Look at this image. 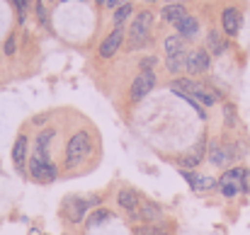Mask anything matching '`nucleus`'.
<instances>
[{
	"mask_svg": "<svg viewBox=\"0 0 250 235\" xmlns=\"http://www.w3.org/2000/svg\"><path fill=\"white\" fill-rule=\"evenodd\" d=\"M37 15H39V20H42V24H46V7H44L42 2H37Z\"/></svg>",
	"mask_w": 250,
	"mask_h": 235,
	"instance_id": "nucleus-27",
	"label": "nucleus"
},
{
	"mask_svg": "<svg viewBox=\"0 0 250 235\" xmlns=\"http://www.w3.org/2000/svg\"><path fill=\"white\" fill-rule=\"evenodd\" d=\"M95 2H97V5H107V0H95Z\"/></svg>",
	"mask_w": 250,
	"mask_h": 235,
	"instance_id": "nucleus-31",
	"label": "nucleus"
},
{
	"mask_svg": "<svg viewBox=\"0 0 250 235\" xmlns=\"http://www.w3.org/2000/svg\"><path fill=\"white\" fill-rule=\"evenodd\" d=\"M56 136V131L54 129H46V131H42L39 136H37V151H46V146L51 143V138Z\"/></svg>",
	"mask_w": 250,
	"mask_h": 235,
	"instance_id": "nucleus-22",
	"label": "nucleus"
},
{
	"mask_svg": "<svg viewBox=\"0 0 250 235\" xmlns=\"http://www.w3.org/2000/svg\"><path fill=\"white\" fill-rule=\"evenodd\" d=\"M175 27H177V34H180L182 39H194V37H197V32H199V22H197L194 17H189V15H187V17H182Z\"/></svg>",
	"mask_w": 250,
	"mask_h": 235,
	"instance_id": "nucleus-13",
	"label": "nucleus"
},
{
	"mask_svg": "<svg viewBox=\"0 0 250 235\" xmlns=\"http://www.w3.org/2000/svg\"><path fill=\"white\" fill-rule=\"evenodd\" d=\"M202 157H204V138H202L192 151H187L185 156L180 157V167H187V170H189V167H197V165L202 162Z\"/></svg>",
	"mask_w": 250,
	"mask_h": 235,
	"instance_id": "nucleus-12",
	"label": "nucleus"
},
{
	"mask_svg": "<svg viewBox=\"0 0 250 235\" xmlns=\"http://www.w3.org/2000/svg\"><path fill=\"white\" fill-rule=\"evenodd\" d=\"M166 51L167 56H175V54H185V39L180 34H172L166 39Z\"/></svg>",
	"mask_w": 250,
	"mask_h": 235,
	"instance_id": "nucleus-18",
	"label": "nucleus"
},
{
	"mask_svg": "<svg viewBox=\"0 0 250 235\" xmlns=\"http://www.w3.org/2000/svg\"><path fill=\"white\" fill-rule=\"evenodd\" d=\"M156 63H158L156 59H144V61H141V68H144V71H151Z\"/></svg>",
	"mask_w": 250,
	"mask_h": 235,
	"instance_id": "nucleus-29",
	"label": "nucleus"
},
{
	"mask_svg": "<svg viewBox=\"0 0 250 235\" xmlns=\"http://www.w3.org/2000/svg\"><path fill=\"white\" fill-rule=\"evenodd\" d=\"M161 17L170 22V24H177L182 17H187V10H185V5H180V2H170L163 7V12H161Z\"/></svg>",
	"mask_w": 250,
	"mask_h": 235,
	"instance_id": "nucleus-14",
	"label": "nucleus"
},
{
	"mask_svg": "<svg viewBox=\"0 0 250 235\" xmlns=\"http://www.w3.org/2000/svg\"><path fill=\"white\" fill-rule=\"evenodd\" d=\"M29 172H32V177L37 179V182H54L56 179V165L51 162V160H42V157H32V162H29Z\"/></svg>",
	"mask_w": 250,
	"mask_h": 235,
	"instance_id": "nucleus-5",
	"label": "nucleus"
},
{
	"mask_svg": "<svg viewBox=\"0 0 250 235\" xmlns=\"http://www.w3.org/2000/svg\"><path fill=\"white\" fill-rule=\"evenodd\" d=\"M153 85H156V73L153 71H141L136 80L131 82V99L134 102H139V99H144L151 90H153Z\"/></svg>",
	"mask_w": 250,
	"mask_h": 235,
	"instance_id": "nucleus-6",
	"label": "nucleus"
},
{
	"mask_svg": "<svg viewBox=\"0 0 250 235\" xmlns=\"http://www.w3.org/2000/svg\"><path fill=\"white\" fill-rule=\"evenodd\" d=\"M122 41H124V32L117 27L104 41H102V46H100V56L102 59H112L117 51H119V46H122Z\"/></svg>",
	"mask_w": 250,
	"mask_h": 235,
	"instance_id": "nucleus-10",
	"label": "nucleus"
},
{
	"mask_svg": "<svg viewBox=\"0 0 250 235\" xmlns=\"http://www.w3.org/2000/svg\"><path fill=\"white\" fill-rule=\"evenodd\" d=\"M224 121H226V129H233L236 126V107L233 104H226L224 107Z\"/></svg>",
	"mask_w": 250,
	"mask_h": 235,
	"instance_id": "nucleus-24",
	"label": "nucleus"
},
{
	"mask_svg": "<svg viewBox=\"0 0 250 235\" xmlns=\"http://www.w3.org/2000/svg\"><path fill=\"white\" fill-rule=\"evenodd\" d=\"M207 46H209V51L214 54V56H221L224 51H226V41H224V37L219 34V32H209L207 34Z\"/></svg>",
	"mask_w": 250,
	"mask_h": 235,
	"instance_id": "nucleus-15",
	"label": "nucleus"
},
{
	"mask_svg": "<svg viewBox=\"0 0 250 235\" xmlns=\"http://www.w3.org/2000/svg\"><path fill=\"white\" fill-rule=\"evenodd\" d=\"M134 235H166V233L158 231V228H153V226H139Z\"/></svg>",
	"mask_w": 250,
	"mask_h": 235,
	"instance_id": "nucleus-25",
	"label": "nucleus"
},
{
	"mask_svg": "<svg viewBox=\"0 0 250 235\" xmlns=\"http://www.w3.org/2000/svg\"><path fill=\"white\" fill-rule=\"evenodd\" d=\"M185 63H187V56L185 54H175V56H167V71L170 73H180L182 68H185Z\"/></svg>",
	"mask_w": 250,
	"mask_h": 235,
	"instance_id": "nucleus-20",
	"label": "nucleus"
},
{
	"mask_svg": "<svg viewBox=\"0 0 250 235\" xmlns=\"http://www.w3.org/2000/svg\"><path fill=\"white\" fill-rule=\"evenodd\" d=\"M129 15H131V5H129V2L119 5V7L114 10V24H122V22H124Z\"/></svg>",
	"mask_w": 250,
	"mask_h": 235,
	"instance_id": "nucleus-23",
	"label": "nucleus"
},
{
	"mask_svg": "<svg viewBox=\"0 0 250 235\" xmlns=\"http://www.w3.org/2000/svg\"><path fill=\"white\" fill-rule=\"evenodd\" d=\"M87 214V201L81 196H66L63 201V216L71 221V223H81Z\"/></svg>",
	"mask_w": 250,
	"mask_h": 235,
	"instance_id": "nucleus-7",
	"label": "nucleus"
},
{
	"mask_svg": "<svg viewBox=\"0 0 250 235\" xmlns=\"http://www.w3.org/2000/svg\"><path fill=\"white\" fill-rule=\"evenodd\" d=\"M124 2H126V0H107V7H114V10H117V7L124 5Z\"/></svg>",
	"mask_w": 250,
	"mask_h": 235,
	"instance_id": "nucleus-30",
	"label": "nucleus"
},
{
	"mask_svg": "<svg viewBox=\"0 0 250 235\" xmlns=\"http://www.w3.org/2000/svg\"><path fill=\"white\" fill-rule=\"evenodd\" d=\"M153 15L151 12H139V17L131 24V46H146L148 44V29H151Z\"/></svg>",
	"mask_w": 250,
	"mask_h": 235,
	"instance_id": "nucleus-4",
	"label": "nucleus"
},
{
	"mask_svg": "<svg viewBox=\"0 0 250 235\" xmlns=\"http://www.w3.org/2000/svg\"><path fill=\"white\" fill-rule=\"evenodd\" d=\"M107 216H109V214H107L104 209H102V211H97V214L92 216V221H90V226H97V223H100V221H104Z\"/></svg>",
	"mask_w": 250,
	"mask_h": 235,
	"instance_id": "nucleus-26",
	"label": "nucleus"
},
{
	"mask_svg": "<svg viewBox=\"0 0 250 235\" xmlns=\"http://www.w3.org/2000/svg\"><path fill=\"white\" fill-rule=\"evenodd\" d=\"M5 54L12 56L15 54V37H7V44H5Z\"/></svg>",
	"mask_w": 250,
	"mask_h": 235,
	"instance_id": "nucleus-28",
	"label": "nucleus"
},
{
	"mask_svg": "<svg viewBox=\"0 0 250 235\" xmlns=\"http://www.w3.org/2000/svg\"><path fill=\"white\" fill-rule=\"evenodd\" d=\"M246 177H248V170H243V167L229 170V172L221 177V182H219L221 194L231 199V196H236L238 192H243V189H246Z\"/></svg>",
	"mask_w": 250,
	"mask_h": 235,
	"instance_id": "nucleus-3",
	"label": "nucleus"
},
{
	"mask_svg": "<svg viewBox=\"0 0 250 235\" xmlns=\"http://www.w3.org/2000/svg\"><path fill=\"white\" fill-rule=\"evenodd\" d=\"M24 160H27V136H20L12 146V162L20 175L24 172Z\"/></svg>",
	"mask_w": 250,
	"mask_h": 235,
	"instance_id": "nucleus-11",
	"label": "nucleus"
},
{
	"mask_svg": "<svg viewBox=\"0 0 250 235\" xmlns=\"http://www.w3.org/2000/svg\"><path fill=\"white\" fill-rule=\"evenodd\" d=\"M209 160H211L214 165H219V167L229 165V153H226V146H221V143H211V146H209Z\"/></svg>",
	"mask_w": 250,
	"mask_h": 235,
	"instance_id": "nucleus-17",
	"label": "nucleus"
},
{
	"mask_svg": "<svg viewBox=\"0 0 250 235\" xmlns=\"http://www.w3.org/2000/svg\"><path fill=\"white\" fill-rule=\"evenodd\" d=\"M117 201H119V206H122V209H126V211L139 209V194H136V192H131V189L119 192V194H117Z\"/></svg>",
	"mask_w": 250,
	"mask_h": 235,
	"instance_id": "nucleus-16",
	"label": "nucleus"
},
{
	"mask_svg": "<svg viewBox=\"0 0 250 235\" xmlns=\"http://www.w3.org/2000/svg\"><path fill=\"white\" fill-rule=\"evenodd\" d=\"M185 68H187V73H189V76H199V73H204V71L209 68V54H207L204 49L192 51V54L187 56Z\"/></svg>",
	"mask_w": 250,
	"mask_h": 235,
	"instance_id": "nucleus-8",
	"label": "nucleus"
},
{
	"mask_svg": "<svg viewBox=\"0 0 250 235\" xmlns=\"http://www.w3.org/2000/svg\"><path fill=\"white\" fill-rule=\"evenodd\" d=\"M241 22H243V17H241V12H238L236 7H226V10H224L221 24H224V32H226L229 37H236V34H238Z\"/></svg>",
	"mask_w": 250,
	"mask_h": 235,
	"instance_id": "nucleus-9",
	"label": "nucleus"
},
{
	"mask_svg": "<svg viewBox=\"0 0 250 235\" xmlns=\"http://www.w3.org/2000/svg\"><path fill=\"white\" fill-rule=\"evenodd\" d=\"M214 187H216V179H214V177H199V175H197V179H194V184H192L194 192H209V189H214Z\"/></svg>",
	"mask_w": 250,
	"mask_h": 235,
	"instance_id": "nucleus-21",
	"label": "nucleus"
},
{
	"mask_svg": "<svg viewBox=\"0 0 250 235\" xmlns=\"http://www.w3.org/2000/svg\"><path fill=\"white\" fill-rule=\"evenodd\" d=\"M141 218L146 221V223H153V221H158L161 218V206L158 204H144V209H141Z\"/></svg>",
	"mask_w": 250,
	"mask_h": 235,
	"instance_id": "nucleus-19",
	"label": "nucleus"
},
{
	"mask_svg": "<svg viewBox=\"0 0 250 235\" xmlns=\"http://www.w3.org/2000/svg\"><path fill=\"white\" fill-rule=\"evenodd\" d=\"M170 90L175 92V95H189V97H194L199 104H204V107H209V104H214L216 99H219V95L214 92V90H209L207 85H202V82H194V80L189 78H177L170 82Z\"/></svg>",
	"mask_w": 250,
	"mask_h": 235,
	"instance_id": "nucleus-1",
	"label": "nucleus"
},
{
	"mask_svg": "<svg viewBox=\"0 0 250 235\" xmlns=\"http://www.w3.org/2000/svg\"><path fill=\"white\" fill-rule=\"evenodd\" d=\"M90 148H92V141H90V134L87 131L73 134L71 141H68V148H66V165L68 167L81 165V160L90 153Z\"/></svg>",
	"mask_w": 250,
	"mask_h": 235,
	"instance_id": "nucleus-2",
	"label": "nucleus"
}]
</instances>
